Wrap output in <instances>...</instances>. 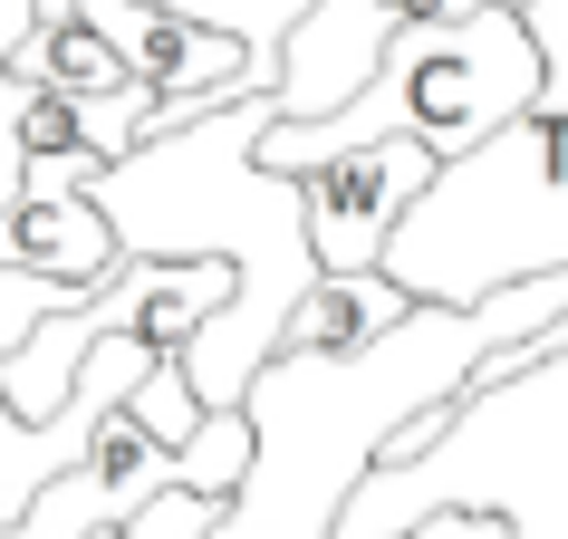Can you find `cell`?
<instances>
[{"mask_svg":"<svg viewBox=\"0 0 568 539\" xmlns=\"http://www.w3.org/2000/svg\"><path fill=\"white\" fill-rule=\"evenodd\" d=\"M280 125V96H241L193 125H164L145 145L97 174V212L116 222L125 261H232L241 299L183 347V376L212 415H241L261 386L300 299L328 279L308 251V203L290 174L261 164V135Z\"/></svg>","mask_w":568,"mask_h":539,"instance_id":"7a4b0ae2","label":"cell"},{"mask_svg":"<svg viewBox=\"0 0 568 539\" xmlns=\"http://www.w3.org/2000/svg\"><path fill=\"white\" fill-rule=\"evenodd\" d=\"M434 154L415 135H386V145H357V154H328V164H308L300 203H308V251L328 279H376L386 270V241L405 232V212L434 193Z\"/></svg>","mask_w":568,"mask_h":539,"instance_id":"5b68a950","label":"cell"},{"mask_svg":"<svg viewBox=\"0 0 568 539\" xmlns=\"http://www.w3.org/2000/svg\"><path fill=\"white\" fill-rule=\"evenodd\" d=\"M386 10H405V20H473L491 0H386Z\"/></svg>","mask_w":568,"mask_h":539,"instance_id":"8fae6325","label":"cell"},{"mask_svg":"<svg viewBox=\"0 0 568 539\" xmlns=\"http://www.w3.org/2000/svg\"><path fill=\"white\" fill-rule=\"evenodd\" d=\"M39 10V30H59V20H78V0H30Z\"/></svg>","mask_w":568,"mask_h":539,"instance_id":"7c38bea8","label":"cell"},{"mask_svg":"<svg viewBox=\"0 0 568 539\" xmlns=\"http://www.w3.org/2000/svg\"><path fill=\"white\" fill-rule=\"evenodd\" d=\"M145 10H174V20H193V30L241 39L261 96H280V59H290V39H300V20L318 10V0H145Z\"/></svg>","mask_w":568,"mask_h":539,"instance_id":"30bf717a","label":"cell"},{"mask_svg":"<svg viewBox=\"0 0 568 539\" xmlns=\"http://www.w3.org/2000/svg\"><path fill=\"white\" fill-rule=\"evenodd\" d=\"M10 78L39 96H68V106H97V96H125L135 88V68L116 59V39L97 30V20H59V30H30L20 39V59Z\"/></svg>","mask_w":568,"mask_h":539,"instance_id":"9c48e42d","label":"cell"},{"mask_svg":"<svg viewBox=\"0 0 568 539\" xmlns=\"http://www.w3.org/2000/svg\"><path fill=\"white\" fill-rule=\"evenodd\" d=\"M491 10H520V20H530V10H539V0H491Z\"/></svg>","mask_w":568,"mask_h":539,"instance_id":"4fadbf2b","label":"cell"},{"mask_svg":"<svg viewBox=\"0 0 568 539\" xmlns=\"http://www.w3.org/2000/svg\"><path fill=\"white\" fill-rule=\"evenodd\" d=\"M549 88V59H539V30L520 10H473V20H405L376 68V88L328 125H270L261 164L270 174H308L328 154L386 145V135H415L434 164H463L481 154L501 125H520Z\"/></svg>","mask_w":568,"mask_h":539,"instance_id":"277c9868","label":"cell"},{"mask_svg":"<svg viewBox=\"0 0 568 539\" xmlns=\"http://www.w3.org/2000/svg\"><path fill=\"white\" fill-rule=\"evenodd\" d=\"M415 308L424 299H405L386 270H376V279H318L300 299V318H290V337H280V357H366V347L395 337Z\"/></svg>","mask_w":568,"mask_h":539,"instance_id":"ba28073f","label":"cell"},{"mask_svg":"<svg viewBox=\"0 0 568 539\" xmlns=\"http://www.w3.org/2000/svg\"><path fill=\"white\" fill-rule=\"evenodd\" d=\"M78 20H97V30L116 39V59L135 68V88H154L164 125H193V116H212V106L261 96L251 49L222 39V30H193L174 10H145V0H78Z\"/></svg>","mask_w":568,"mask_h":539,"instance_id":"8992f818","label":"cell"},{"mask_svg":"<svg viewBox=\"0 0 568 539\" xmlns=\"http://www.w3.org/2000/svg\"><path fill=\"white\" fill-rule=\"evenodd\" d=\"M395 30H405V10H386V0H318L300 20V39H290V59H280V125L347 116L376 88Z\"/></svg>","mask_w":568,"mask_h":539,"instance_id":"52a82bcc","label":"cell"},{"mask_svg":"<svg viewBox=\"0 0 568 539\" xmlns=\"http://www.w3.org/2000/svg\"><path fill=\"white\" fill-rule=\"evenodd\" d=\"M568 318V270H539L520 289H491L481 308H415L366 357H270L261 386L241 395L251 415V472L222 501L203 539H337L347 501L376 481V452L434 405H473V376L510 347ZM405 539H510L501 510H434Z\"/></svg>","mask_w":568,"mask_h":539,"instance_id":"6da1fadb","label":"cell"},{"mask_svg":"<svg viewBox=\"0 0 568 539\" xmlns=\"http://www.w3.org/2000/svg\"><path fill=\"white\" fill-rule=\"evenodd\" d=\"M539 59H549V88L520 125H501L481 154L444 164L434 193L405 212V232L386 241V279L424 308H481L491 289H520L539 270H568V0H539L530 10ZM568 366V318L539 347H510L473 376L481 386H530Z\"/></svg>","mask_w":568,"mask_h":539,"instance_id":"3957f363","label":"cell"}]
</instances>
